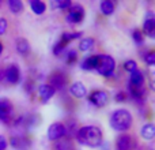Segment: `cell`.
Instances as JSON below:
<instances>
[{
	"mask_svg": "<svg viewBox=\"0 0 155 150\" xmlns=\"http://www.w3.org/2000/svg\"><path fill=\"white\" fill-rule=\"evenodd\" d=\"M76 141L79 145L87 146V148H98L102 141V131L97 126H83L79 127L76 135Z\"/></svg>",
	"mask_w": 155,
	"mask_h": 150,
	"instance_id": "cell-1",
	"label": "cell"
},
{
	"mask_svg": "<svg viewBox=\"0 0 155 150\" xmlns=\"http://www.w3.org/2000/svg\"><path fill=\"white\" fill-rule=\"evenodd\" d=\"M134 123V118L132 113L128 109H116L114 112L110 115L109 118V124L114 131H118L121 134H125V131H128L132 127Z\"/></svg>",
	"mask_w": 155,
	"mask_h": 150,
	"instance_id": "cell-2",
	"label": "cell"
},
{
	"mask_svg": "<svg viewBox=\"0 0 155 150\" xmlns=\"http://www.w3.org/2000/svg\"><path fill=\"white\" fill-rule=\"evenodd\" d=\"M97 71L99 75L105 78L113 77L116 70V60L113 59L110 55H99L98 57V64H97Z\"/></svg>",
	"mask_w": 155,
	"mask_h": 150,
	"instance_id": "cell-3",
	"label": "cell"
},
{
	"mask_svg": "<svg viewBox=\"0 0 155 150\" xmlns=\"http://www.w3.org/2000/svg\"><path fill=\"white\" fill-rule=\"evenodd\" d=\"M14 105L7 97H2L0 98V121L4 124L14 123Z\"/></svg>",
	"mask_w": 155,
	"mask_h": 150,
	"instance_id": "cell-4",
	"label": "cell"
},
{
	"mask_svg": "<svg viewBox=\"0 0 155 150\" xmlns=\"http://www.w3.org/2000/svg\"><path fill=\"white\" fill-rule=\"evenodd\" d=\"M84 19V7L82 4H72L68 8L65 22L70 25H79Z\"/></svg>",
	"mask_w": 155,
	"mask_h": 150,
	"instance_id": "cell-5",
	"label": "cell"
},
{
	"mask_svg": "<svg viewBox=\"0 0 155 150\" xmlns=\"http://www.w3.org/2000/svg\"><path fill=\"white\" fill-rule=\"evenodd\" d=\"M88 101L97 108H104L109 102V93L105 90H101V89L93 90L88 94Z\"/></svg>",
	"mask_w": 155,
	"mask_h": 150,
	"instance_id": "cell-6",
	"label": "cell"
},
{
	"mask_svg": "<svg viewBox=\"0 0 155 150\" xmlns=\"http://www.w3.org/2000/svg\"><path fill=\"white\" fill-rule=\"evenodd\" d=\"M49 86L54 89V90H63L64 87H67L68 85V77L63 71H54L49 77Z\"/></svg>",
	"mask_w": 155,
	"mask_h": 150,
	"instance_id": "cell-7",
	"label": "cell"
},
{
	"mask_svg": "<svg viewBox=\"0 0 155 150\" xmlns=\"http://www.w3.org/2000/svg\"><path fill=\"white\" fill-rule=\"evenodd\" d=\"M64 137H67V131H65V126L60 121H56V123L51 124L48 128V138L49 141H56L59 139H63Z\"/></svg>",
	"mask_w": 155,
	"mask_h": 150,
	"instance_id": "cell-8",
	"label": "cell"
},
{
	"mask_svg": "<svg viewBox=\"0 0 155 150\" xmlns=\"http://www.w3.org/2000/svg\"><path fill=\"white\" fill-rule=\"evenodd\" d=\"M3 78L10 85H16L21 80V70H19V67L16 64H10L3 71Z\"/></svg>",
	"mask_w": 155,
	"mask_h": 150,
	"instance_id": "cell-9",
	"label": "cell"
},
{
	"mask_svg": "<svg viewBox=\"0 0 155 150\" xmlns=\"http://www.w3.org/2000/svg\"><path fill=\"white\" fill-rule=\"evenodd\" d=\"M135 146V139L128 134H121L116 139V150H132Z\"/></svg>",
	"mask_w": 155,
	"mask_h": 150,
	"instance_id": "cell-10",
	"label": "cell"
},
{
	"mask_svg": "<svg viewBox=\"0 0 155 150\" xmlns=\"http://www.w3.org/2000/svg\"><path fill=\"white\" fill-rule=\"evenodd\" d=\"M154 32H155V18L154 14L151 11H148L146 15L144 21H143V34H147L150 37H154Z\"/></svg>",
	"mask_w": 155,
	"mask_h": 150,
	"instance_id": "cell-11",
	"label": "cell"
},
{
	"mask_svg": "<svg viewBox=\"0 0 155 150\" xmlns=\"http://www.w3.org/2000/svg\"><path fill=\"white\" fill-rule=\"evenodd\" d=\"M129 86H135V87H143L146 86V77L142 70H136L129 75Z\"/></svg>",
	"mask_w": 155,
	"mask_h": 150,
	"instance_id": "cell-12",
	"label": "cell"
},
{
	"mask_svg": "<svg viewBox=\"0 0 155 150\" xmlns=\"http://www.w3.org/2000/svg\"><path fill=\"white\" fill-rule=\"evenodd\" d=\"M80 37H82L80 32H64L61 34V37H60L59 44L61 46H64V48H67V44L72 43L74 40H79Z\"/></svg>",
	"mask_w": 155,
	"mask_h": 150,
	"instance_id": "cell-13",
	"label": "cell"
},
{
	"mask_svg": "<svg viewBox=\"0 0 155 150\" xmlns=\"http://www.w3.org/2000/svg\"><path fill=\"white\" fill-rule=\"evenodd\" d=\"M54 93H56V90H54L52 86H49L48 83H44V85H41L40 87H38V94H40L42 102L49 101V100L54 96Z\"/></svg>",
	"mask_w": 155,
	"mask_h": 150,
	"instance_id": "cell-14",
	"label": "cell"
},
{
	"mask_svg": "<svg viewBox=\"0 0 155 150\" xmlns=\"http://www.w3.org/2000/svg\"><path fill=\"white\" fill-rule=\"evenodd\" d=\"M70 93L72 94L75 98H83L87 94V89L82 82H74L70 86Z\"/></svg>",
	"mask_w": 155,
	"mask_h": 150,
	"instance_id": "cell-15",
	"label": "cell"
},
{
	"mask_svg": "<svg viewBox=\"0 0 155 150\" xmlns=\"http://www.w3.org/2000/svg\"><path fill=\"white\" fill-rule=\"evenodd\" d=\"M98 57L99 55H93V56H87L82 63H80V67L84 71H91L95 70L97 64H98Z\"/></svg>",
	"mask_w": 155,
	"mask_h": 150,
	"instance_id": "cell-16",
	"label": "cell"
},
{
	"mask_svg": "<svg viewBox=\"0 0 155 150\" xmlns=\"http://www.w3.org/2000/svg\"><path fill=\"white\" fill-rule=\"evenodd\" d=\"M15 46H16V51H18L22 56H26V55L30 53V44L26 38H23V37L16 38Z\"/></svg>",
	"mask_w": 155,
	"mask_h": 150,
	"instance_id": "cell-17",
	"label": "cell"
},
{
	"mask_svg": "<svg viewBox=\"0 0 155 150\" xmlns=\"http://www.w3.org/2000/svg\"><path fill=\"white\" fill-rule=\"evenodd\" d=\"M140 135H142V138H144V139H147V141L154 139V137H155V127H154V124L153 123L144 124V126L142 127V130H140Z\"/></svg>",
	"mask_w": 155,
	"mask_h": 150,
	"instance_id": "cell-18",
	"label": "cell"
},
{
	"mask_svg": "<svg viewBox=\"0 0 155 150\" xmlns=\"http://www.w3.org/2000/svg\"><path fill=\"white\" fill-rule=\"evenodd\" d=\"M114 3L110 2V0H102L101 3H99V10H101V12L104 14L105 16H109L112 15L113 12H114Z\"/></svg>",
	"mask_w": 155,
	"mask_h": 150,
	"instance_id": "cell-19",
	"label": "cell"
},
{
	"mask_svg": "<svg viewBox=\"0 0 155 150\" xmlns=\"http://www.w3.org/2000/svg\"><path fill=\"white\" fill-rule=\"evenodd\" d=\"M53 150H74L72 141L70 138H63L53 143Z\"/></svg>",
	"mask_w": 155,
	"mask_h": 150,
	"instance_id": "cell-20",
	"label": "cell"
},
{
	"mask_svg": "<svg viewBox=\"0 0 155 150\" xmlns=\"http://www.w3.org/2000/svg\"><path fill=\"white\" fill-rule=\"evenodd\" d=\"M29 4H30L31 11L35 14V15H42V14L46 11V4L44 2H41V0H31Z\"/></svg>",
	"mask_w": 155,
	"mask_h": 150,
	"instance_id": "cell-21",
	"label": "cell"
},
{
	"mask_svg": "<svg viewBox=\"0 0 155 150\" xmlns=\"http://www.w3.org/2000/svg\"><path fill=\"white\" fill-rule=\"evenodd\" d=\"M94 45H95V40L93 37H84L79 41V51L88 52L94 48Z\"/></svg>",
	"mask_w": 155,
	"mask_h": 150,
	"instance_id": "cell-22",
	"label": "cell"
},
{
	"mask_svg": "<svg viewBox=\"0 0 155 150\" xmlns=\"http://www.w3.org/2000/svg\"><path fill=\"white\" fill-rule=\"evenodd\" d=\"M10 143H11V146L16 150H25L26 149V145H29L27 139L23 137H12L10 139Z\"/></svg>",
	"mask_w": 155,
	"mask_h": 150,
	"instance_id": "cell-23",
	"label": "cell"
},
{
	"mask_svg": "<svg viewBox=\"0 0 155 150\" xmlns=\"http://www.w3.org/2000/svg\"><path fill=\"white\" fill-rule=\"evenodd\" d=\"M8 8L12 14H21L23 11V3L21 0H10L8 2Z\"/></svg>",
	"mask_w": 155,
	"mask_h": 150,
	"instance_id": "cell-24",
	"label": "cell"
},
{
	"mask_svg": "<svg viewBox=\"0 0 155 150\" xmlns=\"http://www.w3.org/2000/svg\"><path fill=\"white\" fill-rule=\"evenodd\" d=\"M132 36V40H134V43L136 44V45H143L144 44V34L142 33V30L140 29H134L131 33Z\"/></svg>",
	"mask_w": 155,
	"mask_h": 150,
	"instance_id": "cell-25",
	"label": "cell"
},
{
	"mask_svg": "<svg viewBox=\"0 0 155 150\" xmlns=\"http://www.w3.org/2000/svg\"><path fill=\"white\" fill-rule=\"evenodd\" d=\"M52 8H54V10H68V8L72 5V3L70 2V0H53V2L51 3Z\"/></svg>",
	"mask_w": 155,
	"mask_h": 150,
	"instance_id": "cell-26",
	"label": "cell"
},
{
	"mask_svg": "<svg viewBox=\"0 0 155 150\" xmlns=\"http://www.w3.org/2000/svg\"><path fill=\"white\" fill-rule=\"evenodd\" d=\"M65 62H67V64L68 66H71V64H75L76 63V60H78V52L75 51V49H71V51H68V52H65Z\"/></svg>",
	"mask_w": 155,
	"mask_h": 150,
	"instance_id": "cell-27",
	"label": "cell"
},
{
	"mask_svg": "<svg viewBox=\"0 0 155 150\" xmlns=\"http://www.w3.org/2000/svg\"><path fill=\"white\" fill-rule=\"evenodd\" d=\"M143 60H144V63L147 66L153 67V66L155 64V52L154 51H148L147 53L143 55Z\"/></svg>",
	"mask_w": 155,
	"mask_h": 150,
	"instance_id": "cell-28",
	"label": "cell"
},
{
	"mask_svg": "<svg viewBox=\"0 0 155 150\" xmlns=\"http://www.w3.org/2000/svg\"><path fill=\"white\" fill-rule=\"evenodd\" d=\"M124 70L128 71L129 74L134 73V71H136V70H139V68H137V63L135 62V60H132V59L127 60V62L124 63Z\"/></svg>",
	"mask_w": 155,
	"mask_h": 150,
	"instance_id": "cell-29",
	"label": "cell"
},
{
	"mask_svg": "<svg viewBox=\"0 0 155 150\" xmlns=\"http://www.w3.org/2000/svg\"><path fill=\"white\" fill-rule=\"evenodd\" d=\"M63 53H65V48L60 45L59 43H56L54 46H53V55L54 56H61Z\"/></svg>",
	"mask_w": 155,
	"mask_h": 150,
	"instance_id": "cell-30",
	"label": "cell"
},
{
	"mask_svg": "<svg viewBox=\"0 0 155 150\" xmlns=\"http://www.w3.org/2000/svg\"><path fill=\"white\" fill-rule=\"evenodd\" d=\"M8 30V22L5 18H0V36L5 34Z\"/></svg>",
	"mask_w": 155,
	"mask_h": 150,
	"instance_id": "cell-31",
	"label": "cell"
},
{
	"mask_svg": "<svg viewBox=\"0 0 155 150\" xmlns=\"http://www.w3.org/2000/svg\"><path fill=\"white\" fill-rule=\"evenodd\" d=\"M114 100H116L117 102H124V101H127V93H124V91H118V93L114 96Z\"/></svg>",
	"mask_w": 155,
	"mask_h": 150,
	"instance_id": "cell-32",
	"label": "cell"
},
{
	"mask_svg": "<svg viewBox=\"0 0 155 150\" xmlns=\"http://www.w3.org/2000/svg\"><path fill=\"white\" fill-rule=\"evenodd\" d=\"M7 145H8V142L5 139V137L4 135H0V150H5L7 149Z\"/></svg>",
	"mask_w": 155,
	"mask_h": 150,
	"instance_id": "cell-33",
	"label": "cell"
},
{
	"mask_svg": "<svg viewBox=\"0 0 155 150\" xmlns=\"http://www.w3.org/2000/svg\"><path fill=\"white\" fill-rule=\"evenodd\" d=\"M98 148L99 150H110V145H109V142H102Z\"/></svg>",
	"mask_w": 155,
	"mask_h": 150,
	"instance_id": "cell-34",
	"label": "cell"
},
{
	"mask_svg": "<svg viewBox=\"0 0 155 150\" xmlns=\"http://www.w3.org/2000/svg\"><path fill=\"white\" fill-rule=\"evenodd\" d=\"M2 52H3V44H2V41H0V55H2Z\"/></svg>",
	"mask_w": 155,
	"mask_h": 150,
	"instance_id": "cell-35",
	"label": "cell"
}]
</instances>
